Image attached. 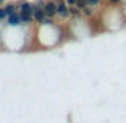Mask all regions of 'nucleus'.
<instances>
[{
  "label": "nucleus",
  "instance_id": "1",
  "mask_svg": "<svg viewBox=\"0 0 126 123\" xmlns=\"http://www.w3.org/2000/svg\"><path fill=\"white\" fill-rule=\"evenodd\" d=\"M57 16L60 19H68L70 18V5L66 3V0H57Z\"/></svg>",
  "mask_w": 126,
  "mask_h": 123
},
{
  "label": "nucleus",
  "instance_id": "2",
  "mask_svg": "<svg viewBox=\"0 0 126 123\" xmlns=\"http://www.w3.org/2000/svg\"><path fill=\"white\" fill-rule=\"evenodd\" d=\"M7 26L8 28H21L23 26V19H21V13H19V10H16L15 13L8 15Z\"/></svg>",
  "mask_w": 126,
  "mask_h": 123
},
{
  "label": "nucleus",
  "instance_id": "3",
  "mask_svg": "<svg viewBox=\"0 0 126 123\" xmlns=\"http://www.w3.org/2000/svg\"><path fill=\"white\" fill-rule=\"evenodd\" d=\"M44 11H45L47 16L55 18L57 16V0H47L45 5H44Z\"/></svg>",
  "mask_w": 126,
  "mask_h": 123
},
{
  "label": "nucleus",
  "instance_id": "4",
  "mask_svg": "<svg viewBox=\"0 0 126 123\" xmlns=\"http://www.w3.org/2000/svg\"><path fill=\"white\" fill-rule=\"evenodd\" d=\"M36 5V3H34ZM45 11H44V7H39V5H36L34 7V23H37V24H42V21L45 19Z\"/></svg>",
  "mask_w": 126,
  "mask_h": 123
},
{
  "label": "nucleus",
  "instance_id": "5",
  "mask_svg": "<svg viewBox=\"0 0 126 123\" xmlns=\"http://www.w3.org/2000/svg\"><path fill=\"white\" fill-rule=\"evenodd\" d=\"M34 7H36V5L28 2V0H19L18 2V10L21 11V13H34Z\"/></svg>",
  "mask_w": 126,
  "mask_h": 123
},
{
  "label": "nucleus",
  "instance_id": "6",
  "mask_svg": "<svg viewBox=\"0 0 126 123\" xmlns=\"http://www.w3.org/2000/svg\"><path fill=\"white\" fill-rule=\"evenodd\" d=\"M21 19H23V26H29L34 23V13H21Z\"/></svg>",
  "mask_w": 126,
  "mask_h": 123
},
{
  "label": "nucleus",
  "instance_id": "7",
  "mask_svg": "<svg viewBox=\"0 0 126 123\" xmlns=\"http://www.w3.org/2000/svg\"><path fill=\"white\" fill-rule=\"evenodd\" d=\"M70 15L71 18H79V16H82V10H79L76 5H73V7H70Z\"/></svg>",
  "mask_w": 126,
  "mask_h": 123
},
{
  "label": "nucleus",
  "instance_id": "8",
  "mask_svg": "<svg viewBox=\"0 0 126 123\" xmlns=\"http://www.w3.org/2000/svg\"><path fill=\"white\" fill-rule=\"evenodd\" d=\"M5 10H7L8 15H11V13H15L18 10V3H7L5 5Z\"/></svg>",
  "mask_w": 126,
  "mask_h": 123
},
{
  "label": "nucleus",
  "instance_id": "9",
  "mask_svg": "<svg viewBox=\"0 0 126 123\" xmlns=\"http://www.w3.org/2000/svg\"><path fill=\"white\" fill-rule=\"evenodd\" d=\"M82 16H86V18H92V16H94V8L87 5V7L82 10Z\"/></svg>",
  "mask_w": 126,
  "mask_h": 123
},
{
  "label": "nucleus",
  "instance_id": "10",
  "mask_svg": "<svg viewBox=\"0 0 126 123\" xmlns=\"http://www.w3.org/2000/svg\"><path fill=\"white\" fill-rule=\"evenodd\" d=\"M7 18H8V13L5 10V7H0V23L7 21Z\"/></svg>",
  "mask_w": 126,
  "mask_h": 123
},
{
  "label": "nucleus",
  "instance_id": "11",
  "mask_svg": "<svg viewBox=\"0 0 126 123\" xmlns=\"http://www.w3.org/2000/svg\"><path fill=\"white\" fill-rule=\"evenodd\" d=\"M102 2H104V0H87V5H89V7H92V8H97L100 3H102Z\"/></svg>",
  "mask_w": 126,
  "mask_h": 123
},
{
  "label": "nucleus",
  "instance_id": "12",
  "mask_svg": "<svg viewBox=\"0 0 126 123\" xmlns=\"http://www.w3.org/2000/svg\"><path fill=\"white\" fill-rule=\"evenodd\" d=\"M76 7H78L79 10H84V8L87 7V0H78V3H76Z\"/></svg>",
  "mask_w": 126,
  "mask_h": 123
},
{
  "label": "nucleus",
  "instance_id": "13",
  "mask_svg": "<svg viewBox=\"0 0 126 123\" xmlns=\"http://www.w3.org/2000/svg\"><path fill=\"white\" fill-rule=\"evenodd\" d=\"M121 2H123V0H108L107 3H110V5H113V7H118V5H120V3H121Z\"/></svg>",
  "mask_w": 126,
  "mask_h": 123
},
{
  "label": "nucleus",
  "instance_id": "14",
  "mask_svg": "<svg viewBox=\"0 0 126 123\" xmlns=\"http://www.w3.org/2000/svg\"><path fill=\"white\" fill-rule=\"evenodd\" d=\"M66 3L70 5V7H73V5H76V3H78V0H66Z\"/></svg>",
  "mask_w": 126,
  "mask_h": 123
},
{
  "label": "nucleus",
  "instance_id": "15",
  "mask_svg": "<svg viewBox=\"0 0 126 123\" xmlns=\"http://www.w3.org/2000/svg\"><path fill=\"white\" fill-rule=\"evenodd\" d=\"M3 2H7V0H0V3H3Z\"/></svg>",
  "mask_w": 126,
  "mask_h": 123
}]
</instances>
